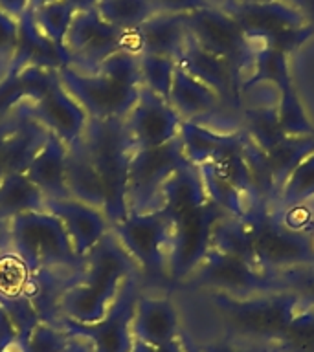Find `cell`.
Masks as SVG:
<instances>
[{"label":"cell","mask_w":314,"mask_h":352,"mask_svg":"<svg viewBox=\"0 0 314 352\" xmlns=\"http://www.w3.org/2000/svg\"><path fill=\"white\" fill-rule=\"evenodd\" d=\"M74 15L76 13L65 0H54V2H48V4L33 10L35 24L41 30V33L48 41H52L55 46H61V48L65 46L66 33L70 30Z\"/></svg>","instance_id":"39"},{"label":"cell","mask_w":314,"mask_h":352,"mask_svg":"<svg viewBox=\"0 0 314 352\" xmlns=\"http://www.w3.org/2000/svg\"><path fill=\"white\" fill-rule=\"evenodd\" d=\"M217 6L252 43L289 57L314 37V30L291 0H222Z\"/></svg>","instance_id":"5"},{"label":"cell","mask_w":314,"mask_h":352,"mask_svg":"<svg viewBox=\"0 0 314 352\" xmlns=\"http://www.w3.org/2000/svg\"><path fill=\"white\" fill-rule=\"evenodd\" d=\"M11 253V233H10V220L0 217V255Z\"/></svg>","instance_id":"51"},{"label":"cell","mask_w":314,"mask_h":352,"mask_svg":"<svg viewBox=\"0 0 314 352\" xmlns=\"http://www.w3.org/2000/svg\"><path fill=\"white\" fill-rule=\"evenodd\" d=\"M182 340H184V345H186L187 352H202L200 345H197V343H195L189 336L184 334V332H182Z\"/></svg>","instance_id":"55"},{"label":"cell","mask_w":314,"mask_h":352,"mask_svg":"<svg viewBox=\"0 0 314 352\" xmlns=\"http://www.w3.org/2000/svg\"><path fill=\"white\" fill-rule=\"evenodd\" d=\"M59 77L63 87L81 104L88 118H96V120H109V118L125 120L138 101V94L142 88L125 87L99 72L88 74V72L76 70L74 66L61 68Z\"/></svg>","instance_id":"13"},{"label":"cell","mask_w":314,"mask_h":352,"mask_svg":"<svg viewBox=\"0 0 314 352\" xmlns=\"http://www.w3.org/2000/svg\"><path fill=\"white\" fill-rule=\"evenodd\" d=\"M83 143L99 173L103 186V213L110 226L129 214L127 211V178L132 153L136 151L120 118H88Z\"/></svg>","instance_id":"3"},{"label":"cell","mask_w":314,"mask_h":352,"mask_svg":"<svg viewBox=\"0 0 314 352\" xmlns=\"http://www.w3.org/2000/svg\"><path fill=\"white\" fill-rule=\"evenodd\" d=\"M66 338L68 334L57 324L39 323L28 338L22 352H61Z\"/></svg>","instance_id":"43"},{"label":"cell","mask_w":314,"mask_h":352,"mask_svg":"<svg viewBox=\"0 0 314 352\" xmlns=\"http://www.w3.org/2000/svg\"><path fill=\"white\" fill-rule=\"evenodd\" d=\"M197 169L200 173V176H202L204 189H206L209 202H213L226 214L236 217V219H242L248 213V209L252 208L253 202H250L239 189L231 186L230 182H226L217 173L213 164L198 165Z\"/></svg>","instance_id":"35"},{"label":"cell","mask_w":314,"mask_h":352,"mask_svg":"<svg viewBox=\"0 0 314 352\" xmlns=\"http://www.w3.org/2000/svg\"><path fill=\"white\" fill-rule=\"evenodd\" d=\"M202 352H275L274 346L255 345L239 340H215L200 345Z\"/></svg>","instance_id":"46"},{"label":"cell","mask_w":314,"mask_h":352,"mask_svg":"<svg viewBox=\"0 0 314 352\" xmlns=\"http://www.w3.org/2000/svg\"><path fill=\"white\" fill-rule=\"evenodd\" d=\"M46 211L54 213L61 220L74 253L79 258L87 257L110 231V222L101 209L76 198L46 200Z\"/></svg>","instance_id":"17"},{"label":"cell","mask_w":314,"mask_h":352,"mask_svg":"<svg viewBox=\"0 0 314 352\" xmlns=\"http://www.w3.org/2000/svg\"><path fill=\"white\" fill-rule=\"evenodd\" d=\"M19 109L55 134L66 147L79 142L87 129L88 114L63 87L61 77L44 92L43 98L37 101H24L19 104Z\"/></svg>","instance_id":"16"},{"label":"cell","mask_w":314,"mask_h":352,"mask_svg":"<svg viewBox=\"0 0 314 352\" xmlns=\"http://www.w3.org/2000/svg\"><path fill=\"white\" fill-rule=\"evenodd\" d=\"M178 140L187 162L198 167V165L211 164L228 148L239 145L242 142V131L219 132L200 121L182 120Z\"/></svg>","instance_id":"23"},{"label":"cell","mask_w":314,"mask_h":352,"mask_svg":"<svg viewBox=\"0 0 314 352\" xmlns=\"http://www.w3.org/2000/svg\"><path fill=\"white\" fill-rule=\"evenodd\" d=\"M66 184L72 198L103 211L105 195L101 178L83 138L66 147Z\"/></svg>","instance_id":"25"},{"label":"cell","mask_w":314,"mask_h":352,"mask_svg":"<svg viewBox=\"0 0 314 352\" xmlns=\"http://www.w3.org/2000/svg\"><path fill=\"white\" fill-rule=\"evenodd\" d=\"M132 275H140L136 264L127 255L112 231L85 257L76 283L59 299L61 318L77 323H96L110 308L121 286Z\"/></svg>","instance_id":"1"},{"label":"cell","mask_w":314,"mask_h":352,"mask_svg":"<svg viewBox=\"0 0 314 352\" xmlns=\"http://www.w3.org/2000/svg\"><path fill=\"white\" fill-rule=\"evenodd\" d=\"M26 176L43 191L46 200L72 198L66 184V145L50 132L48 140L26 169Z\"/></svg>","instance_id":"22"},{"label":"cell","mask_w":314,"mask_h":352,"mask_svg":"<svg viewBox=\"0 0 314 352\" xmlns=\"http://www.w3.org/2000/svg\"><path fill=\"white\" fill-rule=\"evenodd\" d=\"M96 11L110 26L129 33L162 10L154 0H99Z\"/></svg>","instance_id":"33"},{"label":"cell","mask_w":314,"mask_h":352,"mask_svg":"<svg viewBox=\"0 0 314 352\" xmlns=\"http://www.w3.org/2000/svg\"><path fill=\"white\" fill-rule=\"evenodd\" d=\"M99 74L110 77L112 81L121 82L125 87H142L140 76V54L131 50H120L99 65Z\"/></svg>","instance_id":"42"},{"label":"cell","mask_w":314,"mask_h":352,"mask_svg":"<svg viewBox=\"0 0 314 352\" xmlns=\"http://www.w3.org/2000/svg\"><path fill=\"white\" fill-rule=\"evenodd\" d=\"M140 297L138 275H132L123 283L103 318L96 323H77L74 319L61 318L57 327L66 334L81 336L94 345L96 352H131L134 345L132 318Z\"/></svg>","instance_id":"12"},{"label":"cell","mask_w":314,"mask_h":352,"mask_svg":"<svg viewBox=\"0 0 314 352\" xmlns=\"http://www.w3.org/2000/svg\"><path fill=\"white\" fill-rule=\"evenodd\" d=\"M0 10L19 19L30 10V0H0Z\"/></svg>","instance_id":"50"},{"label":"cell","mask_w":314,"mask_h":352,"mask_svg":"<svg viewBox=\"0 0 314 352\" xmlns=\"http://www.w3.org/2000/svg\"><path fill=\"white\" fill-rule=\"evenodd\" d=\"M46 197L26 176V173H8L0 180V217L11 220L17 214L44 211Z\"/></svg>","instance_id":"29"},{"label":"cell","mask_w":314,"mask_h":352,"mask_svg":"<svg viewBox=\"0 0 314 352\" xmlns=\"http://www.w3.org/2000/svg\"><path fill=\"white\" fill-rule=\"evenodd\" d=\"M314 198V154L303 160L292 175L286 178L285 186L281 189L275 208L280 211L302 208Z\"/></svg>","instance_id":"37"},{"label":"cell","mask_w":314,"mask_h":352,"mask_svg":"<svg viewBox=\"0 0 314 352\" xmlns=\"http://www.w3.org/2000/svg\"><path fill=\"white\" fill-rule=\"evenodd\" d=\"M211 248L226 253V255H231V257L241 258V261L248 263L253 268H258L252 235H250V231H248L242 219L222 214L213 226Z\"/></svg>","instance_id":"31"},{"label":"cell","mask_w":314,"mask_h":352,"mask_svg":"<svg viewBox=\"0 0 314 352\" xmlns=\"http://www.w3.org/2000/svg\"><path fill=\"white\" fill-rule=\"evenodd\" d=\"M132 336L145 345L160 346L180 336V316L169 297L142 296L138 297Z\"/></svg>","instance_id":"20"},{"label":"cell","mask_w":314,"mask_h":352,"mask_svg":"<svg viewBox=\"0 0 314 352\" xmlns=\"http://www.w3.org/2000/svg\"><path fill=\"white\" fill-rule=\"evenodd\" d=\"M266 154H269L270 169L274 178L275 195L280 197L281 189L285 186L286 178L292 175V170L296 169L303 160L314 154V136L285 138Z\"/></svg>","instance_id":"32"},{"label":"cell","mask_w":314,"mask_h":352,"mask_svg":"<svg viewBox=\"0 0 314 352\" xmlns=\"http://www.w3.org/2000/svg\"><path fill=\"white\" fill-rule=\"evenodd\" d=\"M275 110L285 136H314V123L297 94L292 76L275 88Z\"/></svg>","instance_id":"30"},{"label":"cell","mask_w":314,"mask_h":352,"mask_svg":"<svg viewBox=\"0 0 314 352\" xmlns=\"http://www.w3.org/2000/svg\"><path fill=\"white\" fill-rule=\"evenodd\" d=\"M0 258H2V255H0Z\"/></svg>","instance_id":"58"},{"label":"cell","mask_w":314,"mask_h":352,"mask_svg":"<svg viewBox=\"0 0 314 352\" xmlns=\"http://www.w3.org/2000/svg\"><path fill=\"white\" fill-rule=\"evenodd\" d=\"M242 131L258 147L263 148L264 153L272 151L278 143L289 138L281 129L275 103H263L244 110V129Z\"/></svg>","instance_id":"36"},{"label":"cell","mask_w":314,"mask_h":352,"mask_svg":"<svg viewBox=\"0 0 314 352\" xmlns=\"http://www.w3.org/2000/svg\"><path fill=\"white\" fill-rule=\"evenodd\" d=\"M15 123H17L15 112H10V114L0 116V180H2V176L6 175V170H4L6 142H8V136H10L11 131H13Z\"/></svg>","instance_id":"48"},{"label":"cell","mask_w":314,"mask_h":352,"mask_svg":"<svg viewBox=\"0 0 314 352\" xmlns=\"http://www.w3.org/2000/svg\"><path fill=\"white\" fill-rule=\"evenodd\" d=\"M131 352H154V346L145 345V343H142V341H134Z\"/></svg>","instance_id":"56"},{"label":"cell","mask_w":314,"mask_h":352,"mask_svg":"<svg viewBox=\"0 0 314 352\" xmlns=\"http://www.w3.org/2000/svg\"><path fill=\"white\" fill-rule=\"evenodd\" d=\"M275 352H314V308L303 305L275 343Z\"/></svg>","instance_id":"40"},{"label":"cell","mask_w":314,"mask_h":352,"mask_svg":"<svg viewBox=\"0 0 314 352\" xmlns=\"http://www.w3.org/2000/svg\"><path fill=\"white\" fill-rule=\"evenodd\" d=\"M206 202H208V195L204 189L202 176L195 165L187 164L164 184L160 191L158 209L167 214L171 222H175L182 214L200 208Z\"/></svg>","instance_id":"24"},{"label":"cell","mask_w":314,"mask_h":352,"mask_svg":"<svg viewBox=\"0 0 314 352\" xmlns=\"http://www.w3.org/2000/svg\"><path fill=\"white\" fill-rule=\"evenodd\" d=\"M176 65L184 68L187 74H191L195 79L204 82L206 87L213 90L222 103H230L231 107H239L242 96L233 85V77L224 60L209 54L202 46H198L189 35L182 48Z\"/></svg>","instance_id":"21"},{"label":"cell","mask_w":314,"mask_h":352,"mask_svg":"<svg viewBox=\"0 0 314 352\" xmlns=\"http://www.w3.org/2000/svg\"><path fill=\"white\" fill-rule=\"evenodd\" d=\"M48 2H54V0H30V8H32V10H37L41 6L48 4Z\"/></svg>","instance_id":"57"},{"label":"cell","mask_w":314,"mask_h":352,"mask_svg":"<svg viewBox=\"0 0 314 352\" xmlns=\"http://www.w3.org/2000/svg\"><path fill=\"white\" fill-rule=\"evenodd\" d=\"M65 48L79 72H98L99 65L120 50H131V35L105 22L96 10L76 13L66 33ZM132 52V50H131Z\"/></svg>","instance_id":"14"},{"label":"cell","mask_w":314,"mask_h":352,"mask_svg":"<svg viewBox=\"0 0 314 352\" xmlns=\"http://www.w3.org/2000/svg\"><path fill=\"white\" fill-rule=\"evenodd\" d=\"M61 352H96L94 345L88 340L81 338V336H70L66 338L65 346Z\"/></svg>","instance_id":"49"},{"label":"cell","mask_w":314,"mask_h":352,"mask_svg":"<svg viewBox=\"0 0 314 352\" xmlns=\"http://www.w3.org/2000/svg\"><path fill=\"white\" fill-rule=\"evenodd\" d=\"M11 255H15L28 274L41 270L81 272L85 258L74 253L61 220L50 211H32L10 220Z\"/></svg>","instance_id":"6"},{"label":"cell","mask_w":314,"mask_h":352,"mask_svg":"<svg viewBox=\"0 0 314 352\" xmlns=\"http://www.w3.org/2000/svg\"><path fill=\"white\" fill-rule=\"evenodd\" d=\"M66 4L70 6L74 13H85V11H92L98 8L99 0H65Z\"/></svg>","instance_id":"53"},{"label":"cell","mask_w":314,"mask_h":352,"mask_svg":"<svg viewBox=\"0 0 314 352\" xmlns=\"http://www.w3.org/2000/svg\"><path fill=\"white\" fill-rule=\"evenodd\" d=\"M131 50L136 54H151L178 59L189 32L186 26V13L160 11L145 21L142 26L129 32Z\"/></svg>","instance_id":"19"},{"label":"cell","mask_w":314,"mask_h":352,"mask_svg":"<svg viewBox=\"0 0 314 352\" xmlns=\"http://www.w3.org/2000/svg\"><path fill=\"white\" fill-rule=\"evenodd\" d=\"M211 164L217 169V173L226 182H230L236 189H239L250 202H261L253 178L250 175V169H248L247 160H244V154H242V142L236 147L228 148L222 156H219Z\"/></svg>","instance_id":"38"},{"label":"cell","mask_w":314,"mask_h":352,"mask_svg":"<svg viewBox=\"0 0 314 352\" xmlns=\"http://www.w3.org/2000/svg\"><path fill=\"white\" fill-rule=\"evenodd\" d=\"M184 283L195 288H204L233 297L285 290L278 275L263 274L261 270L253 268L241 258L226 255L215 248H209L202 263L198 264L197 270Z\"/></svg>","instance_id":"10"},{"label":"cell","mask_w":314,"mask_h":352,"mask_svg":"<svg viewBox=\"0 0 314 352\" xmlns=\"http://www.w3.org/2000/svg\"><path fill=\"white\" fill-rule=\"evenodd\" d=\"M17 38H19V21L0 10V60H4L6 66L15 54Z\"/></svg>","instance_id":"45"},{"label":"cell","mask_w":314,"mask_h":352,"mask_svg":"<svg viewBox=\"0 0 314 352\" xmlns=\"http://www.w3.org/2000/svg\"><path fill=\"white\" fill-rule=\"evenodd\" d=\"M289 76H292L289 55L264 48V46H258L248 76L242 81L241 92H248L259 85H269L275 90Z\"/></svg>","instance_id":"34"},{"label":"cell","mask_w":314,"mask_h":352,"mask_svg":"<svg viewBox=\"0 0 314 352\" xmlns=\"http://www.w3.org/2000/svg\"><path fill=\"white\" fill-rule=\"evenodd\" d=\"M173 222L162 209L145 213H129L110 226L121 248L136 264L145 279H167V252Z\"/></svg>","instance_id":"8"},{"label":"cell","mask_w":314,"mask_h":352,"mask_svg":"<svg viewBox=\"0 0 314 352\" xmlns=\"http://www.w3.org/2000/svg\"><path fill=\"white\" fill-rule=\"evenodd\" d=\"M275 275L281 279L285 290L296 294L307 307L314 308V266L286 270Z\"/></svg>","instance_id":"44"},{"label":"cell","mask_w":314,"mask_h":352,"mask_svg":"<svg viewBox=\"0 0 314 352\" xmlns=\"http://www.w3.org/2000/svg\"><path fill=\"white\" fill-rule=\"evenodd\" d=\"M176 60L162 55L140 54V76H142V87L149 88L160 98L169 101L171 85L175 77Z\"/></svg>","instance_id":"41"},{"label":"cell","mask_w":314,"mask_h":352,"mask_svg":"<svg viewBox=\"0 0 314 352\" xmlns=\"http://www.w3.org/2000/svg\"><path fill=\"white\" fill-rule=\"evenodd\" d=\"M187 164L178 138L162 147L134 151L127 178V211L145 213L158 209L164 184Z\"/></svg>","instance_id":"9"},{"label":"cell","mask_w":314,"mask_h":352,"mask_svg":"<svg viewBox=\"0 0 314 352\" xmlns=\"http://www.w3.org/2000/svg\"><path fill=\"white\" fill-rule=\"evenodd\" d=\"M242 220L252 235L258 270L263 274L314 266V235L286 224L275 206L255 202Z\"/></svg>","instance_id":"4"},{"label":"cell","mask_w":314,"mask_h":352,"mask_svg":"<svg viewBox=\"0 0 314 352\" xmlns=\"http://www.w3.org/2000/svg\"><path fill=\"white\" fill-rule=\"evenodd\" d=\"M19 21V38H17L15 54L6 66V74H17L26 66H43L50 70H61L72 66L70 54L63 46H55L52 41L44 37L35 24L33 10L17 19Z\"/></svg>","instance_id":"18"},{"label":"cell","mask_w":314,"mask_h":352,"mask_svg":"<svg viewBox=\"0 0 314 352\" xmlns=\"http://www.w3.org/2000/svg\"><path fill=\"white\" fill-rule=\"evenodd\" d=\"M162 11L167 13H191V11L208 8L213 2L211 0H154Z\"/></svg>","instance_id":"47"},{"label":"cell","mask_w":314,"mask_h":352,"mask_svg":"<svg viewBox=\"0 0 314 352\" xmlns=\"http://www.w3.org/2000/svg\"><path fill=\"white\" fill-rule=\"evenodd\" d=\"M303 15L305 22L314 30V0H291Z\"/></svg>","instance_id":"52"},{"label":"cell","mask_w":314,"mask_h":352,"mask_svg":"<svg viewBox=\"0 0 314 352\" xmlns=\"http://www.w3.org/2000/svg\"><path fill=\"white\" fill-rule=\"evenodd\" d=\"M17 114V123L6 142L4 170L8 173H26L33 158L44 147L50 132L41 123L28 118L19 107L13 110Z\"/></svg>","instance_id":"28"},{"label":"cell","mask_w":314,"mask_h":352,"mask_svg":"<svg viewBox=\"0 0 314 352\" xmlns=\"http://www.w3.org/2000/svg\"><path fill=\"white\" fill-rule=\"evenodd\" d=\"M169 103L182 120L198 121L200 118L217 112L222 101L211 88L206 87L204 82L195 79L191 74H187L184 68L176 65L169 92Z\"/></svg>","instance_id":"27"},{"label":"cell","mask_w":314,"mask_h":352,"mask_svg":"<svg viewBox=\"0 0 314 352\" xmlns=\"http://www.w3.org/2000/svg\"><path fill=\"white\" fill-rule=\"evenodd\" d=\"M186 26L198 46L228 65L233 85L242 96V81L252 66L258 44L252 43L239 24L217 4L186 13Z\"/></svg>","instance_id":"7"},{"label":"cell","mask_w":314,"mask_h":352,"mask_svg":"<svg viewBox=\"0 0 314 352\" xmlns=\"http://www.w3.org/2000/svg\"><path fill=\"white\" fill-rule=\"evenodd\" d=\"M59 70L26 66L17 74H6L0 81V116L13 112L24 101H37L55 81Z\"/></svg>","instance_id":"26"},{"label":"cell","mask_w":314,"mask_h":352,"mask_svg":"<svg viewBox=\"0 0 314 352\" xmlns=\"http://www.w3.org/2000/svg\"><path fill=\"white\" fill-rule=\"evenodd\" d=\"M222 214H226L224 211L208 200L173 222L167 252V279L184 283L197 270L211 248L213 226Z\"/></svg>","instance_id":"11"},{"label":"cell","mask_w":314,"mask_h":352,"mask_svg":"<svg viewBox=\"0 0 314 352\" xmlns=\"http://www.w3.org/2000/svg\"><path fill=\"white\" fill-rule=\"evenodd\" d=\"M134 148L162 147L173 142L180 132L182 118L167 99L142 87L138 101L123 120Z\"/></svg>","instance_id":"15"},{"label":"cell","mask_w":314,"mask_h":352,"mask_svg":"<svg viewBox=\"0 0 314 352\" xmlns=\"http://www.w3.org/2000/svg\"><path fill=\"white\" fill-rule=\"evenodd\" d=\"M211 294V305L217 308L228 334L236 340L274 346L285 332L286 324L305 302L289 290L269 292L248 297Z\"/></svg>","instance_id":"2"},{"label":"cell","mask_w":314,"mask_h":352,"mask_svg":"<svg viewBox=\"0 0 314 352\" xmlns=\"http://www.w3.org/2000/svg\"><path fill=\"white\" fill-rule=\"evenodd\" d=\"M154 352H187L186 345H184V340H182V332L175 340L167 341L164 345L154 346Z\"/></svg>","instance_id":"54"}]
</instances>
